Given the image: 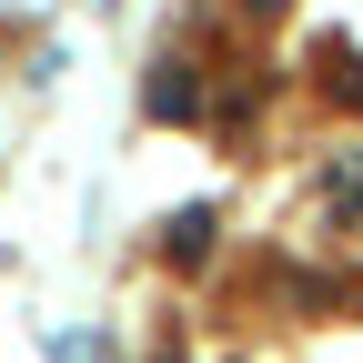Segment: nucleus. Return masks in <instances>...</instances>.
Returning a JSON list of instances; mask_svg holds the SVG:
<instances>
[{
    "mask_svg": "<svg viewBox=\"0 0 363 363\" xmlns=\"http://www.w3.org/2000/svg\"><path fill=\"white\" fill-rule=\"evenodd\" d=\"M202 111V81L192 71H152V121H192Z\"/></svg>",
    "mask_w": 363,
    "mask_h": 363,
    "instance_id": "f257e3e1",
    "label": "nucleus"
}]
</instances>
